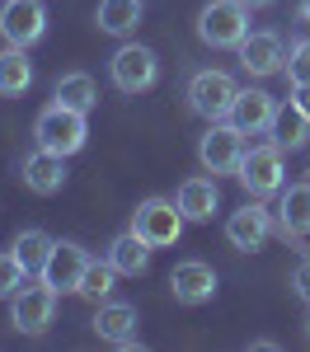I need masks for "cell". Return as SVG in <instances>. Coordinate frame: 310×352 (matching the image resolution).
<instances>
[{
	"label": "cell",
	"instance_id": "obj_1",
	"mask_svg": "<svg viewBox=\"0 0 310 352\" xmlns=\"http://www.w3.org/2000/svg\"><path fill=\"white\" fill-rule=\"evenodd\" d=\"M245 33H250V5H240V0H212V5H202V14H197V38L202 43H212V47H240Z\"/></svg>",
	"mask_w": 310,
	"mask_h": 352
},
{
	"label": "cell",
	"instance_id": "obj_2",
	"mask_svg": "<svg viewBox=\"0 0 310 352\" xmlns=\"http://www.w3.org/2000/svg\"><path fill=\"white\" fill-rule=\"evenodd\" d=\"M33 136H38V146L43 151H56V155H76L85 146V113L66 109V104H52V109L38 113V122H33Z\"/></svg>",
	"mask_w": 310,
	"mask_h": 352
},
{
	"label": "cell",
	"instance_id": "obj_3",
	"mask_svg": "<svg viewBox=\"0 0 310 352\" xmlns=\"http://www.w3.org/2000/svg\"><path fill=\"white\" fill-rule=\"evenodd\" d=\"M132 230H137L151 249H169V244L184 235V212H179V202H169V197H146L137 212H132Z\"/></svg>",
	"mask_w": 310,
	"mask_h": 352
},
{
	"label": "cell",
	"instance_id": "obj_4",
	"mask_svg": "<svg viewBox=\"0 0 310 352\" xmlns=\"http://www.w3.org/2000/svg\"><path fill=\"white\" fill-rule=\"evenodd\" d=\"M56 287H19L14 296H10V324L19 329V333H47V324H52L56 315Z\"/></svg>",
	"mask_w": 310,
	"mask_h": 352
},
{
	"label": "cell",
	"instance_id": "obj_5",
	"mask_svg": "<svg viewBox=\"0 0 310 352\" xmlns=\"http://www.w3.org/2000/svg\"><path fill=\"white\" fill-rule=\"evenodd\" d=\"M197 160L207 174H235L245 160V132L230 122H212V132L197 141Z\"/></svg>",
	"mask_w": 310,
	"mask_h": 352
},
{
	"label": "cell",
	"instance_id": "obj_6",
	"mask_svg": "<svg viewBox=\"0 0 310 352\" xmlns=\"http://www.w3.org/2000/svg\"><path fill=\"white\" fill-rule=\"evenodd\" d=\"M235 94H240V85L230 80L225 71H197L193 80H188V104L207 122H221L225 113H230V104H235Z\"/></svg>",
	"mask_w": 310,
	"mask_h": 352
},
{
	"label": "cell",
	"instance_id": "obj_7",
	"mask_svg": "<svg viewBox=\"0 0 310 352\" xmlns=\"http://www.w3.org/2000/svg\"><path fill=\"white\" fill-rule=\"evenodd\" d=\"M113 71V85L122 89V94H141V89H151L155 76H160V61L151 47H141V43H127V47H118L109 61Z\"/></svg>",
	"mask_w": 310,
	"mask_h": 352
},
{
	"label": "cell",
	"instance_id": "obj_8",
	"mask_svg": "<svg viewBox=\"0 0 310 352\" xmlns=\"http://www.w3.org/2000/svg\"><path fill=\"white\" fill-rule=\"evenodd\" d=\"M235 179H240L245 192H254V197L278 192L282 188V146L273 141V146H254V151H245V160H240V169H235Z\"/></svg>",
	"mask_w": 310,
	"mask_h": 352
},
{
	"label": "cell",
	"instance_id": "obj_9",
	"mask_svg": "<svg viewBox=\"0 0 310 352\" xmlns=\"http://www.w3.org/2000/svg\"><path fill=\"white\" fill-rule=\"evenodd\" d=\"M0 33L10 47H33L43 33H47V10L43 0H5L0 10Z\"/></svg>",
	"mask_w": 310,
	"mask_h": 352
},
{
	"label": "cell",
	"instance_id": "obj_10",
	"mask_svg": "<svg viewBox=\"0 0 310 352\" xmlns=\"http://www.w3.org/2000/svg\"><path fill=\"white\" fill-rule=\"evenodd\" d=\"M169 296L179 300V305H207V300L217 296V272H212V263H202V258L174 263V272H169Z\"/></svg>",
	"mask_w": 310,
	"mask_h": 352
},
{
	"label": "cell",
	"instance_id": "obj_11",
	"mask_svg": "<svg viewBox=\"0 0 310 352\" xmlns=\"http://www.w3.org/2000/svg\"><path fill=\"white\" fill-rule=\"evenodd\" d=\"M273 118H278V99H273V94H263V89H240V94H235V104H230V113H225V122H230V127H240L245 136L273 132Z\"/></svg>",
	"mask_w": 310,
	"mask_h": 352
},
{
	"label": "cell",
	"instance_id": "obj_12",
	"mask_svg": "<svg viewBox=\"0 0 310 352\" xmlns=\"http://www.w3.org/2000/svg\"><path fill=\"white\" fill-rule=\"evenodd\" d=\"M85 263H89V254H85L80 244L56 240L52 244V258H47V268H43V282H47V287H56V292H80Z\"/></svg>",
	"mask_w": 310,
	"mask_h": 352
},
{
	"label": "cell",
	"instance_id": "obj_13",
	"mask_svg": "<svg viewBox=\"0 0 310 352\" xmlns=\"http://www.w3.org/2000/svg\"><path fill=\"white\" fill-rule=\"evenodd\" d=\"M24 188L38 192V197H52V192H61V184H66V155H56V151H33L24 160Z\"/></svg>",
	"mask_w": 310,
	"mask_h": 352
},
{
	"label": "cell",
	"instance_id": "obj_14",
	"mask_svg": "<svg viewBox=\"0 0 310 352\" xmlns=\"http://www.w3.org/2000/svg\"><path fill=\"white\" fill-rule=\"evenodd\" d=\"M94 333L104 343H118V348H137V305L104 300L99 315H94Z\"/></svg>",
	"mask_w": 310,
	"mask_h": 352
},
{
	"label": "cell",
	"instance_id": "obj_15",
	"mask_svg": "<svg viewBox=\"0 0 310 352\" xmlns=\"http://www.w3.org/2000/svg\"><path fill=\"white\" fill-rule=\"evenodd\" d=\"M240 66L250 71V76H273L287 66V56H282V38L278 33H245V43H240Z\"/></svg>",
	"mask_w": 310,
	"mask_h": 352
},
{
	"label": "cell",
	"instance_id": "obj_16",
	"mask_svg": "<svg viewBox=\"0 0 310 352\" xmlns=\"http://www.w3.org/2000/svg\"><path fill=\"white\" fill-rule=\"evenodd\" d=\"M225 240L235 244V249H245V254L263 249V240H268V207L250 202V207L230 212V221H225Z\"/></svg>",
	"mask_w": 310,
	"mask_h": 352
},
{
	"label": "cell",
	"instance_id": "obj_17",
	"mask_svg": "<svg viewBox=\"0 0 310 352\" xmlns=\"http://www.w3.org/2000/svg\"><path fill=\"white\" fill-rule=\"evenodd\" d=\"M174 202H179L184 221H212L217 202H221V192H217V174H212V179H184Z\"/></svg>",
	"mask_w": 310,
	"mask_h": 352
},
{
	"label": "cell",
	"instance_id": "obj_18",
	"mask_svg": "<svg viewBox=\"0 0 310 352\" xmlns=\"http://www.w3.org/2000/svg\"><path fill=\"white\" fill-rule=\"evenodd\" d=\"M109 263L122 277H137V272H146V263H151V244L141 240L137 230H127V235H118V240L109 244Z\"/></svg>",
	"mask_w": 310,
	"mask_h": 352
},
{
	"label": "cell",
	"instance_id": "obj_19",
	"mask_svg": "<svg viewBox=\"0 0 310 352\" xmlns=\"http://www.w3.org/2000/svg\"><path fill=\"white\" fill-rule=\"evenodd\" d=\"M282 235H310V184L282 192Z\"/></svg>",
	"mask_w": 310,
	"mask_h": 352
},
{
	"label": "cell",
	"instance_id": "obj_20",
	"mask_svg": "<svg viewBox=\"0 0 310 352\" xmlns=\"http://www.w3.org/2000/svg\"><path fill=\"white\" fill-rule=\"evenodd\" d=\"M94 24L104 33H132L141 24V0H99Z\"/></svg>",
	"mask_w": 310,
	"mask_h": 352
},
{
	"label": "cell",
	"instance_id": "obj_21",
	"mask_svg": "<svg viewBox=\"0 0 310 352\" xmlns=\"http://www.w3.org/2000/svg\"><path fill=\"white\" fill-rule=\"evenodd\" d=\"M33 85V66H28L24 47H5L0 52V94H24Z\"/></svg>",
	"mask_w": 310,
	"mask_h": 352
},
{
	"label": "cell",
	"instance_id": "obj_22",
	"mask_svg": "<svg viewBox=\"0 0 310 352\" xmlns=\"http://www.w3.org/2000/svg\"><path fill=\"white\" fill-rule=\"evenodd\" d=\"M52 235L47 230H19V240H14V258L24 263L28 272H43L47 268V258H52Z\"/></svg>",
	"mask_w": 310,
	"mask_h": 352
},
{
	"label": "cell",
	"instance_id": "obj_23",
	"mask_svg": "<svg viewBox=\"0 0 310 352\" xmlns=\"http://www.w3.org/2000/svg\"><path fill=\"white\" fill-rule=\"evenodd\" d=\"M94 80L85 76V71H71V76H61L56 80V104H66V109H76V113H89L94 109Z\"/></svg>",
	"mask_w": 310,
	"mask_h": 352
},
{
	"label": "cell",
	"instance_id": "obj_24",
	"mask_svg": "<svg viewBox=\"0 0 310 352\" xmlns=\"http://www.w3.org/2000/svg\"><path fill=\"white\" fill-rule=\"evenodd\" d=\"M118 277H122V272L113 268L109 258H104V263H94V258H89V263H85V277H80V296L85 300H109Z\"/></svg>",
	"mask_w": 310,
	"mask_h": 352
},
{
	"label": "cell",
	"instance_id": "obj_25",
	"mask_svg": "<svg viewBox=\"0 0 310 352\" xmlns=\"http://www.w3.org/2000/svg\"><path fill=\"white\" fill-rule=\"evenodd\" d=\"M306 127H310V118L301 109H291V104H287V109H278V118H273V132H278L273 141L291 151V146H301V141H306Z\"/></svg>",
	"mask_w": 310,
	"mask_h": 352
},
{
	"label": "cell",
	"instance_id": "obj_26",
	"mask_svg": "<svg viewBox=\"0 0 310 352\" xmlns=\"http://www.w3.org/2000/svg\"><path fill=\"white\" fill-rule=\"evenodd\" d=\"M24 277H28V268L14 258V249L10 254H0V300H10L19 287H24Z\"/></svg>",
	"mask_w": 310,
	"mask_h": 352
},
{
	"label": "cell",
	"instance_id": "obj_27",
	"mask_svg": "<svg viewBox=\"0 0 310 352\" xmlns=\"http://www.w3.org/2000/svg\"><path fill=\"white\" fill-rule=\"evenodd\" d=\"M287 80L291 85H310V38H301V43L287 52Z\"/></svg>",
	"mask_w": 310,
	"mask_h": 352
},
{
	"label": "cell",
	"instance_id": "obj_28",
	"mask_svg": "<svg viewBox=\"0 0 310 352\" xmlns=\"http://www.w3.org/2000/svg\"><path fill=\"white\" fill-rule=\"evenodd\" d=\"M291 287H296V296H301V300H310V254L296 263V272H291Z\"/></svg>",
	"mask_w": 310,
	"mask_h": 352
},
{
	"label": "cell",
	"instance_id": "obj_29",
	"mask_svg": "<svg viewBox=\"0 0 310 352\" xmlns=\"http://www.w3.org/2000/svg\"><path fill=\"white\" fill-rule=\"evenodd\" d=\"M291 109H301L310 118V85H291Z\"/></svg>",
	"mask_w": 310,
	"mask_h": 352
},
{
	"label": "cell",
	"instance_id": "obj_30",
	"mask_svg": "<svg viewBox=\"0 0 310 352\" xmlns=\"http://www.w3.org/2000/svg\"><path fill=\"white\" fill-rule=\"evenodd\" d=\"M301 19H306V24H310V0H301Z\"/></svg>",
	"mask_w": 310,
	"mask_h": 352
},
{
	"label": "cell",
	"instance_id": "obj_31",
	"mask_svg": "<svg viewBox=\"0 0 310 352\" xmlns=\"http://www.w3.org/2000/svg\"><path fill=\"white\" fill-rule=\"evenodd\" d=\"M240 5H250V10H258V5H268V0H240Z\"/></svg>",
	"mask_w": 310,
	"mask_h": 352
}]
</instances>
